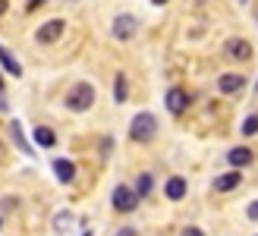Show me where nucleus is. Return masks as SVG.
<instances>
[{
  "label": "nucleus",
  "mask_w": 258,
  "mask_h": 236,
  "mask_svg": "<svg viewBox=\"0 0 258 236\" xmlns=\"http://www.w3.org/2000/svg\"><path fill=\"white\" fill-rule=\"evenodd\" d=\"M227 54L233 60H249L252 57V44L242 41V38H230V41H227Z\"/></svg>",
  "instance_id": "1a4fd4ad"
},
{
  "label": "nucleus",
  "mask_w": 258,
  "mask_h": 236,
  "mask_svg": "<svg viewBox=\"0 0 258 236\" xmlns=\"http://www.w3.org/2000/svg\"><path fill=\"white\" fill-rule=\"evenodd\" d=\"M35 142H38L41 148H54V145H57V136H54V129L38 126V129H35Z\"/></svg>",
  "instance_id": "4468645a"
},
{
  "label": "nucleus",
  "mask_w": 258,
  "mask_h": 236,
  "mask_svg": "<svg viewBox=\"0 0 258 236\" xmlns=\"http://www.w3.org/2000/svg\"><path fill=\"white\" fill-rule=\"evenodd\" d=\"M92 104H95V85H92V82H76V85L67 91V107H70V110L85 113Z\"/></svg>",
  "instance_id": "f03ea898"
},
{
  "label": "nucleus",
  "mask_w": 258,
  "mask_h": 236,
  "mask_svg": "<svg viewBox=\"0 0 258 236\" xmlns=\"http://www.w3.org/2000/svg\"><path fill=\"white\" fill-rule=\"evenodd\" d=\"M239 183H242V173H239V170H230V173H221L214 180V189L217 192H230V189H236Z\"/></svg>",
  "instance_id": "9b49d317"
},
{
  "label": "nucleus",
  "mask_w": 258,
  "mask_h": 236,
  "mask_svg": "<svg viewBox=\"0 0 258 236\" xmlns=\"http://www.w3.org/2000/svg\"><path fill=\"white\" fill-rule=\"evenodd\" d=\"M7 10H10V0H0V16H4Z\"/></svg>",
  "instance_id": "4be33fe9"
},
{
  "label": "nucleus",
  "mask_w": 258,
  "mask_h": 236,
  "mask_svg": "<svg viewBox=\"0 0 258 236\" xmlns=\"http://www.w3.org/2000/svg\"><path fill=\"white\" fill-rule=\"evenodd\" d=\"M10 136H13V142H16V148H19L22 154H29V157L35 154V148L29 145V139H25V133H22V123H19V120H13V123H10Z\"/></svg>",
  "instance_id": "9d476101"
},
{
  "label": "nucleus",
  "mask_w": 258,
  "mask_h": 236,
  "mask_svg": "<svg viewBox=\"0 0 258 236\" xmlns=\"http://www.w3.org/2000/svg\"><path fill=\"white\" fill-rule=\"evenodd\" d=\"M136 32H139V19L133 13H123V16L113 19V38H117V41H129Z\"/></svg>",
  "instance_id": "20e7f679"
},
{
  "label": "nucleus",
  "mask_w": 258,
  "mask_h": 236,
  "mask_svg": "<svg viewBox=\"0 0 258 236\" xmlns=\"http://www.w3.org/2000/svg\"><path fill=\"white\" fill-rule=\"evenodd\" d=\"M151 4H158V7H164V4H167V0H151Z\"/></svg>",
  "instance_id": "5701e85b"
},
{
  "label": "nucleus",
  "mask_w": 258,
  "mask_h": 236,
  "mask_svg": "<svg viewBox=\"0 0 258 236\" xmlns=\"http://www.w3.org/2000/svg\"><path fill=\"white\" fill-rule=\"evenodd\" d=\"M179 236H205V233H202L199 227H186V230H183V233H179Z\"/></svg>",
  "instance_id": "aec40b11"
},
{
  "label": "nucleus",
  "mask_w": 258,
  "mask_h": 236,
  "mask_svg": "<svg viewBox=\"0 0 258 236\" xmlns=\"http://www.w3.org/2000/svg\"><path fill=\"white\" fill-rule=\"evenodd\" d=\"M246 214H249V220H258V202H252V205L246 208Z\"/></svg>",
  "instance_id": "6ab92c4d"
},
{
  "label": "nucleus",
  "mask_w": 258,
  "mask_h": 236,
  "mask_svg": "<svg viewBox=\"0 0 258 236\" xmlns=\"http://www.w3.org/2000/svg\"><path fill=\"white\" fill-rule=\"evenodd\" d=\"M242 4H246V0H242Z\"/></svg>",
  "instance_id": "393cba45"
},
{
  "label": "nucleus",
  "mask_w": 258,
  "mask_h": 236,
  "mask_svg": "<svg viewBox=\"0 0 258 236\" xmlns=\"http://www.w3.org/2000/svg\"><path fill=\"white\" fill-rule=\"evenodd\" d=\"M82 236H92V233H82Z\"/></svg>",
  "instance_id": "b1692460"
},
{
  "label": "nucleus",
  "mask_w": 258,
  "mask_h": 236,
  "mask_svg": "<svg viewBox=\"0 0 258 236\" xmlns=\"http://www.w3.org/2000/svg\"><path fill=\"white\" fill-rule=\"evenodd\" d=\"M227 161L233 167H246V164H252V148H233L227 154Z\"/></svg>",
  "instance_id": "2eb2a0df"
},
{
  "label": "nucleus",
  "mask_w": 258,
  "mask_h": 236,
  "mask_svg": "<svg viewBox=\"0 0 258 236\" xmlns=\"http://www.w3.org/2000/svg\"><path fill=\"white\" fill-rule=\"evenodd\" d=\"M54 173H57L60 183H73L76 180V164L67 161V157H57V161H54Z\"/></svg>",
  "instance_id": "f8f14e48"
},
{
  "label": "nucleus",
  "mask_w": 258,
  "mask_h": 236,
  "mask_svg": "<svg viewBox=\"0 0 258 236\" xmlns=\"http://www.w3.org/2000/svg\"><path fill=\"white\" fill-rule=\"evenodd\" d=\"M117 236H136V230H133V227H123V230H120Z\"/></svg>",
  "instance_id": "412c9836"
},
{
  "label": "nucleus",
  "mask_w": 258,
  "mask_h": 236,
  "mask_svg": "<svg viewBox=\"0 0 258 236\" xmlns=\"http://www.w3.org/2000/svg\"><path fill=\"white\" fill-rule=\"evenodd\" d=\"M239 88H246L242 73H227V76L217 79V91H221V95H233V91H239Z\"/></svg>",
  "instance_id": "0eeeda50"
},
{
  "label": "nucleus",
  "mask_w": 258,
  "mask_h": 236,
  "mask_svg": "<svg viewBox=\"0 0 258 236\" xmlns=\"http://www.w3.org/2000/svg\"><path fill=\"white\" fill-rule=\"evenodd\" d=\"M151 186H154L151 173H139V180H136V195H139V199H145V195L151 192Z\"/></svg>",
  "instance_id": "dca6fc26"
},
{
  "label": "nucleus",
  "mask_w": 258,
  "mask_h": 236,
  "mask_svg": "<svg viewBox=\"0 0 258 236\" xmlns=\"http://www.w3.org/2000/svg\"><path fill=\"white\" fill-rule=\"evenodd\" d=\"M154 133H158V116L148 113V110H142L133 116V123H129V139L133 142H151Z\"/></svg>",
  "instance_id": "f257e3e1"
},
{
  "label": "nucleus",
  "mask_w": 258,
  "mask_h": 236,
  "mask_svg": "<svg viewBox=\"0 0 258 236\" xmlns=\"http://www.w3.org/2000/svg\"><path fill=\"white\" fill-rule=\"evenodd\" d=\"M63 29H67V22H63V19H47L41 29L35 32V41L38 44H54L57 38L63 35Z\"/></svg>",
  "instance_id": "39448f33"
},
{
  "label": "nucleus",
  "mask_w": 258,
  "mask_h": 236,
  "mask_svg": "<svg viewBox=\"0 0 258 236\" xmlns=\"http://www.w3.org/2000/svg\"><path fill=\"white\" fill-rule=\"evenodd\" d=\"M164 195L170 202H179V199H186V180L183 176H170L164 183Z\"/></svg>",
  "instance_id": "6e6552de"
},
{
  "label": "nucleus",
  "mask_w": 258,
  "mask_h": 236,
  "mask_svg": "<svg viewBox=\"0 0 258 236\" xmlns=\"http://www.w3.org/2000/svg\"><path fill=\"white\" fill-rule=\"evenodd\" d=\"M255 133H258V113H252V116L242 120V136H255Z\"/></svg>",
  "instance_id": "a211bd4d"
},
{
  "label": "nucleus",
  "mask_w": 258,
  "mask_h": 236,
  "mask_svg": "<svg viewBox=\"0 0 258 236\" xmlns=\"http://www.w3.org/2000/svg\"><path fill=\"white\" fill-rule=\"evenodd\" d=\"M0 63H4V70H7L10 76H16V79L22 76V63H19L16 57H13V54H10V50H7L4 44H0Z\"/></svg>",
  "instance_id": "ddd939ff"
},
{
  "label": "nucleus",
  "mask_w": 258,
  "mask_h": 236,
  "mask_svg": "<svg viewBox=\"0 0 258 236\" xmlns=\"http://www.w3.org/2000/svg\"><path fill=\"white\" fill-rule=\"evenodd\" d=\"M113 208H117V211H123V214H133L136 208H139V195H136V189L117 186V189H113Z\"/></svg>",
  "instance_id": "7ed1b4c3"
},
{
  "label": "nucleus",
  "mask_w": 258,
  "mask_h": 236,
  "mask_svg": "<svg viewBox=\"0 0 258 236\" xmlns=\"http://www.w3.org/2000/svg\"><path fill=\"white\" fill-rule=\"evenodd\" d=\"M113 101H117V104L129 101V98H126V76H123V73H117V79H113Z\"/></svg>",
  "instance_id": "f3484780"
},
{
  "label": "nucleus",
  "mask_w": 258,
  "mask_h": 236,
  "mask_svg": "<svg viewBox=\"0 0 258 236\" xmlns=\"http://www.w3.org/2000/svg\"><path fill=\"white\" fill-rule=\"evenodd\" d=\"M189 95H186V91L183 88H170V91H167V95H164V104H167V110H170L173 116H179V113H183L186 107H189Z\"/></svg>",
  "instance_id": "423d86ee"
}]
</instances>
